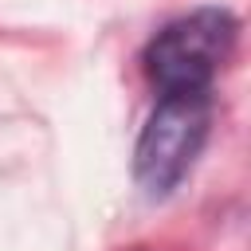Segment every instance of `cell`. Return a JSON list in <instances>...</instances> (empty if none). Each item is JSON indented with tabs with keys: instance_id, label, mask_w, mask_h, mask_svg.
Segmentation results:
<instances>
[{
	"instance_id": "1",
	"label": "cell",
	"mask_w": 251,
	"mask_h": 251,
	"mask_svg": "<svg viewBox=\"0 0 251 251\" xmlns=\"http://www.w3.org/2000/svg\"><path fill=\"white\" fill-rule=\"evenodd\" d=\"M239 39V20L227 8H196L169 20L145 47L141 63L161 94L212 90Z\"/></svg>"
},
{
	"instance_id": "2",
	"label": "cell",
	"mask_w": 251,
	"mask_h": 251,
	"mask_svg": "<svg viewBox=\"0 0 251 251\" xmlns=\"http://www.w3.org/2000/svg\"><path fill=\"white\" fill-rule=\"evenodd\" d=\"M212 129V90L161 94L133 145V176L149 196H169L196 165Z\"/></svg>"
}]
</instances>
